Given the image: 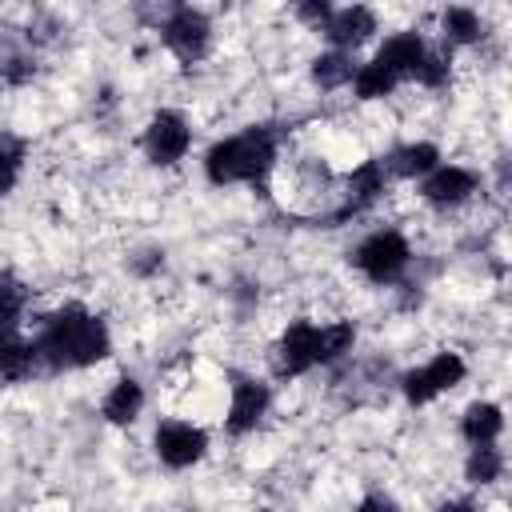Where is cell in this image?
<instances>
[{"instance_id":"obj_1","label":"cell","mask_w":512,"mask_h":512,"mask_svg":"<svg viewBox=\"0 0 512 512\" xmlns=\"http://www.w3.org/2000/svg\"><path fill=\"white\" fill-rule=\"evenodd\" d=\"M108 348H112V336H108L104 320L84 312L80 304H68L60 312L44 316V324L36 332L40 364H48L52 372H60V368H88V364L104 360Z\"/></svg>"},{"instance_id":"obj_18","label":"cell","mask_w":512,"mask_h":512,"mask_svg":"<svg viewBox=\"0 0 512 512\" xmlns=\"http://www.w3.org/2000/svg\"><path fill=\"white\" fill-rule=\"evenodd\" d=\"M312 80H316L320 88H340V84L356 80V68H352V60H348L344 52H324V56H316V64H312Z\"/></svg>"},{"instance_id":"obj_21","label":"cell","mask_w":512,"mask_h":512,"mask_svg":"<svg viewBox=\"0 0 512 512\" xmlns=\"http://www.w3.org/2000/svg\"><path fill=\"white\" fill-rule=\"evenodd\" d=\"M500 468H504V456H500L492 444L472 448L468 460H464V476H468L472 484H492V480L500 476Z\"/></svg>"},{"instance_id":"obj_3","label":"cell","mask_w":512,"mask_h":512,"mask_svg":"<svg viewBox=\"0 0 512 512\" xmlns=\"http://www.w3.org/2000/svg\"><path fill=\"white\" fill-rule=\"evenodd\" d=\"M408 240L400 236V232H392V228H380V232H372L368 240H360V248H356V268L372 280V284H392V280H400V272L408 268Z\"/></svg>"},{"instance_id":"obj_4","label":"cell","mask_w":512,"mask_h":512,"mask_svg":"<svg viewBox=\"0 0 512 512\" xmlns=\"http://www.w3.org/2000/svg\"><path fill=\"white\" fill-rule=\"evenodd\" d=\"M464 360L456 356V352H436L424 368H412L408 376H404V396H408V404H428V400H436L440 392H448V388H456L460 380H464Z\"/></svg>"},{"instance_id":"obj_25","label":"cell","mask_w":512,"mask_h":512,"mask_svg":"<svg viewBox=\"0 0 512 512\" xmlns=\"http://www.w3.org/2000/svg\"><path fill=\"white\" fill-rule=\"evenodd\" d=\"M20 160H24L20 140H16V136H4V188L16 184V176H20Z\"/></svg>"},{"instance_id":"obj_26","label":"cell","mask_w":512,"mask_h":512,"mask_svg":"<svg viewBox=\"0 0 512 512\" xmlns=\"http://www.w3.org/2000/svg\"><path fill=\"white\" fill-rule=\"evenodd\" d=\"M356 512H400V508H396V500H388V496H364V500L356 504Z\"/></svg>"},{"instance_id":"obj_14","label":"cell","mask_w":512,"mask_h":512,"mask_svg":"<svg viewBox=\"0 0 512 512\" xmlns=\"http://www.w3.org/2000/svg\"><path fill=\"white\" fill-rule=\"evenodd\" d=\"M384 168H388L392 176H404V180H412V176H432V172L440 168V148L428 144V140L404 144V148H396V152L388 156Z\"/></svg>"},{"instance_id":"obj_2","label":"cell","mask_w":512,"mask_h":512,"mask_svg":"<svg viewBox=\"0 0 512 512\" xmlns=\"http://www.w3.org/2000/svg\"><path fill=\"white\" fill-rule=\"evenodd\" d=\"M276 160V136L268 128H248L240 136L216 140L204 156V172L212 184H256L272 172Z\"/></svg>"},{"instance_id":"obj_17","label":"cell","mask_w":512,"mask_h":512,"mask_svg":"<svg viewBox=\"0 0 512 512\" xmlns=\"http://www.w3.org/2000/svg\"><path fill=\"white\" fill-rule=\"evenodd\" d=\"M40 364V352H36V340H16V336H4V348H0V368H4V380L16 384L24 376H32V368Z\"/></svg>"},{"instance_id":"obj_13","label":"cell","mask_w":512,"mask_h":512,"mask_svg":"<svg viewBox=\"0 0 512 512\" xmlns=\"http://www.w3.org/2000/svg\"><path fill=\"white\" fill-rule=\"evenodd\" d=\"M384 180H388V168H384L380 160H364V164L348 176V204H344L340 216L372 208V204L380 200V192H384Z\"/></svg>"},{"instance_id":"obj_9","label":"cell","mask_w":512,"mask_h":512,"mask_svg":"<svg viewBox=\"0 0 512 512\" xmlns=\"http://www.w3.org/2000/svg\"><path fill=\"white\" fill-rule=\"evenodd\" d=\"M424 60H428V44H424L420 32H396L376 52V64L388 68L396 80H416L420 68H424Z\"/></svg>"},{"instance_id":"obj_12","label":"cell","mask_w":512,"mask_h":512,"mask_svg":"<svg viewBox=\"0 0 512 512\" xmlns=\"http://www.w3.org/2000/svg\"><path fill=\"white\" fill-rule=\"evenodd\" d=\"M372 32H376V16H372L364 4H348V8H336V12L328 16V24H324V36L336 44V52L364 44Z\"/></svg>"},{"instance_id":"obj_6","label":"cell","mask_w":512,"mask_h":512,"mask_svg":"<svg viewBox=\"0 0 512 512\" xmlns=\"http://www.w3.org/2000/svg\"><path fill=\"white\" fill-rule=\"evenodd\" d=\"M320 360V328L312 320H292L276 344V372L280 376H304Z\"/></svg>"},{"instance_id":"obj_11","label":"cell","mask_w":512,"mask_h":512,"mask_svg":"<svg viewBox=\"0 0 512 512\" xmlns=\"http://www.w3.org/2000/svg\"><path fill=\"white\" fill-rule=\"evenodd\" d=\"M420 192H424L428 204H436V208H452V204H460V200H468V196L476 192V176H472L468 168L440 164L432 176H424Z\"/></svg>"},{"instance_id":"obj_27","label":"cell","mask_w":512,"mask_h":512,"mask_svg":"<svg viewBox=\"0 0 512 512\" xmlns=\"http://www.w3.org/2000/svg\"><path fill=\"white\" fill-rule=\"evenodd\" d=\"M440 512H476V508H472L468 500H452V504H444Z\"/></svg>"},{"instance_id":"obj_8","label":"cell","mask_w":512,"mask_h":512,"mask_svg":"<svg viewBox=\"0 0 512 512\" xmlns=\"http://www.w3.org/2000/svg\"><path fill=\"white\" fill-rule=\"evenodd\" d=\"M208 448V436L204 428L188 424V420H164L156 428V456L168 464V468H192Z\"/></svg>"},{"instance_id":"obj_24","label":"cell","mask_w":512,"mask_h":512,"mask_svg":"<svg viewBox=\"0 0 512 512\" xmlns=\"http://www.w3.org/2000/svg\"><path fill=\"white\" fill-rule=\"evenodd\" d=\"M448 72H452V64H448V52H440V48H428V60H424V68H420V84H428V88H440V84H448Z\"/></svg>"},{"instance_id":"obj_10","label":"cell","mask_w":512,"mask_h":512,"mask_svg":"<svg viewBox=\"0 0 512 512\" xmlns=\"http://www.w3.org/2000/svg\"><path fill=\"white\" fill-rule=\"evenodd\" d=\"M268 404H272L268 384H260V380H236L232 384V400H228V432H236V436L252 432L264 420Z\"/></svg>"},{"instance_id":"obj_5","label":"cell","mask_w":512,"mask_h":512,"mask_svg":"<svg viewBox=\"0 0 512 512\" xmlns=\"http://www.w3.org/2000/svg\"><path fill=\"white\" fill-rule=\"evenodd\" d=\"M208 40H212V24H208V16H204L200 8L180 4V8H172V16L164 20V44H168L184 64L200 60V56L208 52Z\"/></svg>"},{"instance_id":"obj_22","label":"cell","mask_w":512,"mask_h":512,"mask_svg":"<svg viewBox=\"0 0 512 512\" xmlns=\"http://www.w3.org/2000/svg\"><path fill=\"white\" fill-rule=\"evenodd\" d=\"M352 340H356V328H352L348 320L324 324V328H320V360H324V364H328V360H340V356L352 348Z\"/></svg>"},{"instance_id":"obj_7","label":"cell","mask_w":512,"mask_h":512,"mask_svg":"<svg viewBox=\"0 0 512 512\" xmlns=\"http://www.w3.org/2000/svg\"><path fill=\"white\" fill-rule=\"evenodd\" d=\"M188 144H192V128H188V120L180 112H168L164 108L144 128V152H148L152 164H176V160H184Z\"/></svg>"},{"instance_id":"obj_20","label":"cell","mask_w":512,"mask_h":512,"mask_svg":"<svg viewBox=\"0 0 512 512\" xmlns=\"http://www.w3.org/2000/svg\"><path fill=\"white\" fill-rule=\"evenodd\" d=\"M352 84H356V96H360V100H380V96H388L400 80H396L388 68H380V64L372 60V64H360V68H356V80H352Z\"/></svg>"},{"instance_id":"obj_19","label":"cell","mask_w":512,"mask_h":512,"mask_svg":"<svg viewBox=\"0 0 512 512\" xmlns=\"http://www.w3.org/2000/svg\"><path fill=\"white\" fill-rule=\"evenodd\" d=\"M444 36L452 40V44H476L480 36H484V24H480V16L472 12V8H448L444 12Z\"/></svg>"},{"instance_id":"obj_15","label":"cell","mask_w":512,"mask_h":512,"mask_svg":"<svg viewBox=\"0 0 512 512\" xmlns=\"http://www.w3.org/2000/svg\"><path fill=\"white\" fill-rule=\"evenodd\" d=\"M140 408H144V388H140V380H132V376H120V380L108 388L104 404H100V412H104L108 424H132V420L140 416Z\"/></svg>"},{"instance_id":"obj_16","label":"cell","mask_w":512,"mask_h":512,"mask_svg":"<svg viewBox=\"0 0 512 512\" xmlns=\"http://www.w3.org/2000/svg\"><path fill=\"white\" fill-rule=\"evenodd\" d=\"M500 428H504V412H500L496 404H488V400H476V404H468V408H464L460 432H464V440H468L472 448H480V444H492V440L500 436Z\"/></svg>"},{"instance_id":"obj_23","label":"cell","mask_w":512,"mask_h":512,"mask_svg":"<svg viewBox=\"0 0 512 512\" xmlns=\"http://www.w3.org/2000/svg\"><path fill=\"white\" fill-rule=\"evenodd\" d=\"M4 336H16L20 324V308H24V288L16 284V276H4Z\"/></svg>"}]
</instances>
